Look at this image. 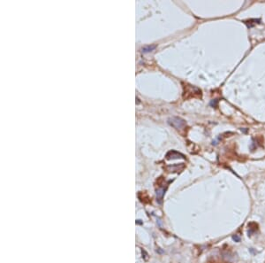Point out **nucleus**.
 <instances>
[{
    "mask_svg": "<svg viewBox=\"0 0 265 263\" xmlns=\"http://www.w3.org/2000/svg\"><path fill=\"white\" fill-rule=\"evenodd\" d=\"M168 122L170 125H172V127H174L177 130H181L183 128H185L186 122L184 120L179 117H172V118L168 120Z\"/></svg>",
    "mask_w": 265,
    "mask_h": 263,
    "instance_id": "obj_1",
    "label": "nucleus"
},
{
    "mask_svg": "<svg viewBox=\"0 0 265 263\" xmlns=\"http://www.w3.org/2000/svg\"><path fill=\"white\" fill-rule=\"evenodd\" d=\"M177 158H185L183 154L178 152H175V151H171L169 152L167 154H166V159H177Z\"/></svg>",
    "mask_w": 265,
    "mask_h": 263,
    "instance_id": "obj_2",
    "label": "nucleus"
},
{
    "mask_svg": "<svg viewBox=\"0 0 265 263\" xmlns=\"http://www.w3.org/2000/svg\"><path fill=\"white\" fill-rule=\"evenodd\" d=\"M156 48V45H149V46H146L144 47L143 49H142V52L143 53H148V52H151V51H153L154 49Z\"/></svg>",
    "mask_w": 265,
    "mask_h": 263,
    "instance_id": "obj_3",
    "label": "nucleus"
},
{
    "mask_svg": "<svg viewBox=\"0 0 265 263\" xmlns=\"http://www.w3.org/2000/svg\"><path fill=\"white\" fill-rule=\"evenodd\" d=\"M232 239H233L235 242H239V241H240V237H238V235H235V236H233V237H232Z\"/></svg>",
    "mask_w": 265,
    "mask_h": 263,
    "instance_id": "obj_4",
    "label": "nucleus"
}]
</instances>
